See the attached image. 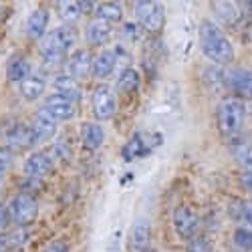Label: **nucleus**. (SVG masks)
Wrapping results in <instances>:
<instances>
[{
  "instance_id": "f257e3e1",
  "label": "nucleus",
  "mask_w": 252,
  "mask_h": 252,
  "mask_svg": "<svg viewBox=\"0 0 252 252\" xmlns=\"http://www.w3.org/2000/svg\"><path fill=\"white\" fill-rule=\"evenodd\" d=\"M77 38L79 36L75 27H69V25H61L49 31V34L43 38V45H40L43 63L47 67H59L63 63H67L69 55L77 47Z\"/></svg>"
},
{
  "instance_id": "f03ea898",
  "label": "nucleus",
  "mask_w": 252,
  "mask_h": 252,
  "mask_svg": "<svg viewBox=\"0 0 252 252\" xmlns=\"http://www.w3.org/2000/svg\"><path fill=\"white\" fill-rule=\"evenodd\" d=\"M198 40L200 49L206 59L218 65H226L234 59V47L230 38L224 34V31L214 23V20H202L198 29Z\"/></svg>"
},
{
  "instance_id": "7ed1b4c3",
  "label": "nucleus",
  "mask_w": 252,
  "mask_h": 252,
  "mask_svg": "<svg viewBox=\"0 0 252 252\" xmlns=\"http://www.w3.org/2000/svg\"><path fill=\"white\" fill-rule=\"evenodd\" d=\"M244 117H246V107L238 97H224L218 105V129L226 135V137H236L244 125Z\"/></svg>"
},
{
  "instance_id": "20e7f679",
  "label": "nucleus",
  "mask_w": 252,
  "mask_h": 252,
  "mask_svg": "<svg viewBox=\"0 0 252 252\" xmlns=\"http://www.w3.org/2000/svg\"><path fill=\"white\" fill-rule=\"evenodd\" d=\"M6 208H8L10 222L16 228H27L38 218V202H36V198H32L31 194H25V192L14 194L10 198V202L6 204Z\"/></svg>"
},
{
  "instance_id": "39448f33",
  "label": "nucleus",
  "mask_w": 252,
  "mask_h": 252,
  "mask_svg": "<svg viewBox=\"0 0 252 252\" xmlns=\"http://www.w3.org/2000/svg\"><path fill=\"white\" fill-rule=\"evenodd\" d=\"M91 111L99 121H109V119L115 117L117 97H115V91L109 85L99 83L97 87H93V91H91Z\"/></svg>"
},
{
  "instance_id": "423d86ee",
  "label": "nucleus",
  "mask_w": 252,
  "mask_h": 252,
  "mask_svg": "<svg viewBox=\"0 0 252 252\" xmlns=\"http://www.w3.org/2000/svg\"><path fill=\"white\" fill-rule=\"evenodd\" d=\"M135 20L145 32L159 34L165 27V10L159 2H137Z\"/></svg>"
},
{
  "instance_id": "0eeeda50",
  "label": "nucleus",
  "mask_w": 252,
  "mask_h": 252,
  "mask_svg": "<svg viewBox=\"0 0 252 252\" xmlns=\"http://www.w3.org/2000/svg\"><path fill=\"white\" fill-rule=\"evenodd\" d=\"M172 224L176 234L184 240L190 242L192 238H196L198 230H200V216L194 208L190 206H178L174 210V216H172Z\"/></svg>"
},
{
  "instance_id": "6e6552de",
  "label": "nucleus",
  "mask_w": 252,
  "mask_h": 252,
  "mask_svg": "<svg viewBox=\"0 0 252 252\" xmlns=\"http://www.w3.org/2000/svg\"><path fill=\"white\" fill-rule=\"evenodd\" d=\"M93 61L95 57L91 49H75L65 63L67 75L73 77L77 83H85L89 77H93Z\"/></svg>"
},
{
  "instance_id": "1a4fd4ad",
  "label": "nucleus",
  "mask_w": 252,
  "mask_h": 252,
  "mask_svg": "<svg viewBox=\"0 0 252 252\" xmlns=\"http://www.w3.org/2000/svg\"><path fill=\"white\" fill-rule=\"evenodd\" d=\"M57 127H59V121L45 109L40 107L31 123V133H32V148L36 145H43L47 141H51L57 135Z\"/></svg>"
},
{
  "instance_id": "9d476101",
  "label": "nucleus",
  "mask_w": 252,
  "mask_h": 252,
  "mask_svg": "<svg viewBox=\"0 0 252 252\" xmlns=\"http://www.w3.org/2000/svg\"><path fill=\"white\" fill-rule=\"evenodd\" d=\"M2 143H4V150H8V152L32 148L31 125H27L23 121H10L2 129Z\"/></svg>"
},
{
  "instance_id": "9b49d317",
  "label": "nucleus",
  "mask_w": 252,
  "mask_h": 252,
  "mask_svg": "<svg viewBox=\"0 0 252 252\" xmlns=\"http://www.w3.org/2000/svg\"><path fill=\"white\" fill-rule=\"evenodd\" d=\"M53 167H55V159L49 152H32L27 161H25V176L32 182L36 180H43L47 178L51 172H53Z\"/></svg>"
},
{
  "instance_id": "f8f14e48",
  "label": "nucleus",
  "mask_w": 252,
  "mask_h": 252,
  "mask_svg": "<svg viewBox=\"0 0 252 252\" xmlns=\"http://www.w3.org/2000/svg\"><path fill=\"white\" fill-rule=\"evenodd\" d=\"M43 107L61 123V121H71L75 115H77V103L63 97L59 93H53L45 99V105Z\"/></svg>"
},
{
  "instance_id": "ddd939ff",
  "label": "nucleus",
  "mask_w": 252,
  "mask_h": 252,
  "mask_svg": "<svg viewBox=\"0 0 252 252\" xmlns=\"http://www.w3.org/2000/svg\"><path fill=\"white\" fill-rule=\"evenodd\" d=\"M226 87L244 99H252V71L234 67L226 73Z\"/></svg>"
},
{
  "instance_id": "4468645a",
  "label": "nucleus",
  "mask_w": 252,
  "mask_h": 252,
  "mask_svg": "<svg viewBox=\"0 0 252 252\" xmlns=\"http://www.w3.org/2000/svg\"><path fill=\"white\" fill-rule=\"evenodd\" d=\"M111 34H113L111 25H107L105 20H99L95 16L85 25V31H83V36H85L89 47H103L105 43H109Z\"/></svg>"
},
{
  "instance_id": "2eb2a0df",
  "label": "nucleus",
  "mask_w": 252,
  "mask_h": 252,
  "mask_svg": "<svg viewBox=\"0 0 252 252\" xmlns=\"http://www.w3.org/2000/svg\"><path fill=\"white\" fill-rule=\"evenodd\" d=\"M79 135H81L83 148L89 150V152H97V150H101V145L105 143V127H103L101 123H95V121H85V123H81Z\"/></svg>"
},
{
  "instance_id": "dca6fc26",
  "label": "nucleus",
  "mask_w": 252,
  "mask_h": 252,
  "mask_svg": "<svg viewBox=\"0 0 252 252\" xmlns=\"http://www.w3.org/2000/svg\"><path fill=\"white\" fill-rule=\"evenodd\" d=\"M49 23H51V12L47 8H34L29 18H27V34L32 40H43L49 32Z\"/></svg>"
},
{
  "instance_id": "f3484780",
  "label": "nucleus",
  "mask_w": 252,
  "mask_h": 252,
  "mask_svg": "<svg viewBox=\"0 0 252 252\" xmlns=\"http://www.w3.org/2000/svg\"><path fill=\"white\" fill-rule=\"evenodd\" d=\"M152 242V226L148 220H137L129 230V252H148Z\"/></svg>"
},
{
  "instance_id": "a211bd4d",
  "label": "nucleus",
  "mask_w": 252,
  "mask_h": 252,
  "mask_svg": "<svg viewBox=\"0 0 252 252\" xmlns=\"http://www.w3.org/2000/svg\"><path fill=\"white\" fill-rule=\"evenodd\" d=\"M117 55L115 51H109V49H105L101 53L95 55V61H93V79L97 81H103V79H107L113 75L115 67H117Z\"/></svg>"
},
{
  "instance_id": "6ab92c4d",
  "label": "nucleus",
  "mask_w": 252,
  "mask_h": 252,
  "mask_svg": "<svg viewBox=\"0 0 252 252\" xmlns=\"http://www.w3.org/2000/svg\"><path fill=\"white\" fill-rule=\"evenodd\" d=\"M32 75V65L25 55H14L8 63H6V79L10 83H25L29 77Z\"/></svg>"
},
{
  "instance_id": "aec40b11",
  "label": "nucleus",
  "mask_w": 252,
  "mask_h": 252,
  "mask_svg": "<svg viewBox=\"0 0 252 252\" xmlns=\"http://www.w3.org/2000/svg\"><path fill=\"white\" fill-rule=\"evenodd\" d=\"M154 148V143L148 139L145 133H135L127 143L123 145V159L125 161H133V159H139L143 156H148Z\"/></svg>"
},
{
  "instance_id": "412c9836",
  "label": "nucleus",
  "mask_w": 252,
  "mask_h": 252,
  "mask_svg": "<svg viewBox=\"0 0 252 252\" xmlns=\"http://www.w3.org/2000/svg\"><path fill=\"white\" fill-rule=\"evenodd\" d=\"M53 89H55V93L67 97V99H71L75 103H79V99H81V83H77L67 73L65 75H57L53 79Z\"/></svg>"
},
{
  "instance_id": "4be33fe9",
  "label": "nucleus",
  "mask_w": 252,
  "mask_h": 252,
  "mask_svg": "<svg viewBox=\"0 0 252 252\" xmlns=\"http://www.w3.org/2000/svg\"><path fill=\"white\" fill-rule=\"evenodd\" d=\"M47 91V79L38 73H32L25 83H20V95L27 101H36Z\"/></svg>"
},
{
  "instance_id": "5701e85b",
  "label": "nucleus",
  "mask_w": 252,
  "mask_h": 252,
  "mask_svg": "<svg viewBox=\"0 0 252 252\" xmlns=\"http://www.w3.org/2000/svg\"><path fill=\"white\" fill-rule=\"evenodd\" d=\"M139 85H141V75H139V71L137 69H133V67H125L121 73H119V77H117V91L119 93H123V95H131V93H135L137 89H139Z\"/></svg>"
},
{
  "instance_id": "b1692460",
  "label": "nucleus",
  "mask_w": 252,
  "mask_h": 252,
  "mask_svg": "<svg viewBox=\"0 0 252 252\" xmlns=\"http://www.w3.org/2000/svg\"><path fill=\"white\" fill-rule=\"evenodd\" d=\"M230 216L242 224V228L252 230V202L250 200H234L228 208Z\"/></svg>"
},
{
  "instance_id": "393cba45",
  "label": "nucleus",
  "mask_w": 252,
  "mask_h": 252,
  "mask_svg": "<svg viewBox=\"0 0 252 252\" xmlns=\"http://www.w3.org/2000/svg\"><path fill=\"white\" fill-rule=\"evenodd\" d=\"M55 8H57L59 18L63 20V25H69V27H73L83 16L81 2H73V0H61V2L55 4Z\"/></svg>"
},
{
  "instance_id": "a878e982",
  "label": "nucleus",
  "mask_w": 252,
  "mask_h": 252,
  "mask_svg": "<svg viewBox=\"0 0 252 252\" xmlns=\"http://www.w3.org/2000/svg\"><path fill=\"white\" fill-rule=\"evenodd\" d=\"M93 16L99 20H105L107 25H115V23H121L123 18V6L119 2H99Z\"/></svg>"
},
{
  "instance_id": "bb28decb",
  "label": "nucleus",
  "mask_w": 252,
  "mask_h": 252,
  "mask_svg": "<svg viewBox=\"0 0 252 252\" xmlns=\"http://www.w3.org/2000/svg\"><path fill=\"white\" fill-rule=\"evenodd\" d=\"M230 152H232L234 159L244 167V170H252V148L240 137H232L230 143Z\"/></svg>"
},
{
  "instance_id": "cd10ccee",
  "label": "nucleus",
  "mask_w": 252,
  "mask_h": 252,
  "mask_svg": "<svg viewBox=\"0 0 252 252\" xmlns=\"http://www.w3.org/2000/svg\"><path fill=\"white\" fill-rule=\"evenodd\" d=\"M212 8L216 10L218 18L226 25H236L240 18V4L234 2H214Z\"/></svg>"
},
{
  "instance_id": "c85d7f7f",
  "label": "nucleus",
  "mask_w": 252,
  "mask_h": 252,
  "mask_svg": "<svg viewBox=\"0 0 252 252\" xmlns=\"http://www.w3.org/2000/svg\"><path fill=\"white\" fill-rule=\"evenodd\" d=\"M232 240H234V244L240 250H246V252L252 250V230H248V228H236Z\"/></svg>"
},
{
  "instance_id": "c756f323",
  "label": "nucleus",
  "mask_w": 252,
  "mask_h": 252,
  "mask_svg": "<svg viewBox=\"0 0 252 252\" xmlns=\"http://www.w3.org/2000/svg\"><path fill=\"white\" fill-rule=\"evenodd\" d=\"M12 167V154L4 148H0V184H2Z\"/></svg>"
},
{
  "instance_id": "7c9ffc66",
  "label": "nucleus",
  "mask_w": 252,
  "mask_h": 252,
  "mask_svg": "<svg viewBox=\"0 0 252 252\" xmlns=\"http://www.w3.org/2000/svg\"><path fill=\"white\" fill-rule=\"evenodd\" d=\"M29 240V234H27V228H16L12 234L6 236V242L8 246H14V248H20V246H25Z\"/></svg>"
},
{
  "instance_id": "2f4dec72",
  "label": "nucleus",
  "mask_w": 252,
  "mask_h": 252,
  "mask_svg": "<svg viewBox=\"0 0 252 252\" xmlns=\"http://www.w3.org/2000/svg\"><path fill=\"white\" fill-rule=\"evenodd\" d=\"M188 252H212V244L204 236H196L188 242Z\"/></svg>"
},
{
  "instance_id": "473e14b6",
  "label": "nucleus",
  "mask_w": 252,
  "mask_h": 252,
  "mask_svg": "<svg viewBox=\"0 0 252 252\" xmlns=\"http://www.w3.org/2000/svg\"><path fill=\"white\" fill-rule=\"evenodd\" d=\"M139 25L137 23H125L123 27H121V36L123 38H127L129 43H133V40H137L139 38Z\"/></svg>"
},
{
  "instance_id": "72a5a7b5",
  "label": "nucleus",
  "mask_w": 252,
  "mask_h": 252,
  "mask_svg": "<svg viewBox=\"0 0 252 252\" xmlns=\"http://www.w3.org/2000/svg\"><path fill=\"white\" fill-rule=\"evenodd\" d=\"M10 224V216H8V208L4 204H0V238H2V234L6 232V228Z\"/></svg>"
},
{
  "instance_id": "f704fd0d",
  "label": "nucleus",
  "mask_w": 252,
  "mask_h": 252,
  "mask_svg": "<svg viewBox=\"0 0 252 252\" xmlns=\"http://www.w3.org/2000/svg\"><path fill=\"white\" fill-rule=\"evenodd\" d=\"M240 180H242L244 190L252 196V170H244V172H242V176H240Z\"/></svg>"
},
{
  "instance_id": "c9c22d12",
  "label": "nucleus",
  "mask_w": 252,
  "mask_h": 252,
  "mask_svg": "<svg viewBox=\"0 0 252 252\" xmlns=\"http://www.w3.org/2000/svg\"><path fill=\"white\" fill-rule=\"evenodd\" d=\"M43 252H69V248H67V244H65V242L55 240V242H51Z\"/></svg>"
},
{
  "instance_id": "e433bc0d",
  "label": "nucleus",
  "mask_w": 252,
  "mask_h": 252,
  "mask_svg": "<svg viewBox=\"0 0 252 252\" xmlns=\"http://www.w3.org/2000/svg\"><path fill=\"white\" fill-rule=\"evenodd\" d=\"M6 248H8L6 238H0V252H6Z\"/></svg>"
},
{
  "instance_id": "4c0bfd02",
  "label": "nucleus",
  "mask_w": 252,
  "mask_h": 252,
  "mask_svg": "<svg viewBox=\"0 0 252 252\" xmlns=\"http://www.w3.org/2000/svg\"><path fill=\"white\" fill-rule=\"evenodd\" d=\"M148 252H156V250H148Z\"/></svg>"
}]
</instances>
